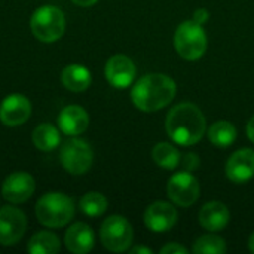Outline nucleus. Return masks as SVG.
Returning a JSON list of instances; mask_svg holds the SVG:
<instances>
[{
	"label": "nucleus",
	"instance_id": "f257e3e1",
	"mask_svg": "<svg viewBox=\"0 0 254 254\" xmlns=\"http://www.w3.org/2000/svg\"><path fill=\"white\" fill-rule=\"evenodd\" d=\"M165 129L176 144L193 146L205 135L207 121L198 106L192 103H180L168 112Z\"/></svg>",
	"mask_w": 254,
	"mask_h": 254
},
{
	"label": "nucleus",
	"instance_id": "f03ea898",
	"mask_svg": "<svg viewBox=\"0 0 254 254\" xmlns=\"http://www.w3.org/2000/svg\"><path fill=\"white\" fill-rule=\"evenodd\" d=\"M176 82L162 73H150L140 77L131 89V98L137 109L152 113L167 107L176 97Z\"/></svg>",
	"mask_w": 254,
	"mask_h": 254
},
{
	"label": "nucleus",
	"instance_id": "7ed1b4c3",
	"mask_svg": "<svg viewBox=\"0 0 254 254\" xmlns=\"http://www.w3.org/2000/svg\"><path fill=\"white\" fill-rule=\"evenodd\" d=\"M74 216V202L70 196L60 192L43 195L36 204V217L46 228H63Z\"/></svg>",
	"mask_w": 254,
	"mask_h": 254
},
{
	"label": "nucleus",
	"instance_id": "20e7f679",
	"mask_svg": "<svg viewBox=\"0 0 254 254\" xmlns=\"http://www.w3.org/2000/svg\"><path fill=\"white\" fill-rule=\"evenodd\" d=\"M208 46L205 30L196 21L182 22L174 33V48L177 54L189 61L201 58Z\"/></svg>",
	"mask_w": 254,
	"mask_h": 254
},
{
	"label": "nucleus",
	"instance_id": "39448f33",
	"mask_svg": "<svg viewBox=\"0 0 254 254\" xmlns=\"http://www.w3.org/2000/svg\"><path fill=\"white\" fill-rule=\"evenodd\" d=\"M30 28L34 37L43 43H52L61 39L65 30V16L57 6H42L33 12Z\"/></svg>",
	"mask_w": 254,
	"mask_h": 254
},
{
	"label": "nucleus",
	"instance_id": "423d86ee",
	"mask_svg": "<svg viewBox=\"0 0 254 254\" xmlns=\"http://www.w3.org/2000/svg\"><path fill=\"white\" fill-rule=\"evenodd\" d=\"M100 238L103 246L113 253H122L128 250L134 240V231L131 223L122 216L107 217L100 229Z\"/></svg>",
	"mask_w": 254,
	"mask_h": 254
},
{
	"label": "nucleus",
	"instance_id": "0eeeda50",
	"mask_svg": "<svg viewBox=\"0 0 254 254\" xmlns=\"http://www.w3.org/2000/svg\"><path fill=\"white\" fill-rule=\"evenodd\" d=\"M60 161L67 173L82 176L91 170L94 162V152L85 140L71 138L61 147Z\"/></svg>",
	"mask_w": 254,
	"mask_h": 254
},
{
	"label": "nucleus",
	"instance_id": "6e6552de",
	"mask_svg": "<svg viewBox=\"0 0 254 254\" xmlns=\"http://www.w3.org/2000/svg\"><path fill=\"white\" fill-rule=\"evenodd\" d=\"M199 193H201L199 182L189 171L176 173L168 180L167 195L179 207L188 208V207L193 205L198 201Z\"/></svg>",
	"mask_w": 254,
	"mask_h": 254
},
{
	"label": "nucleus",
	"instance_id": "1a4fd4ad",
	"mask_svg": "<svg viewBox=\"0 0 254 254\" xmlns=\"http://www.w3.org/2000/svg\"><path fill=\"white\" fill-rule=\"evenodd\" d=\"M27 229V217L16 207L0 208V244L15 246L21 241Z\"/></svg>",
	"mask_w": 254,
	"mask_h": 254
},
{
	"label": "nucleus",
	"instance_id": "9d476101",
	"mask_svg": "<svg viewBox=\"0 0 254 254\" xmlns=\"http://www.w3.org/2000/svg\"><path fill=\"white\" fill-rule=\"evenodd\" d=\"M104 74L107 82L118 89H125L132 85L137 68L134 61L122 54L113 55L107 60L106 67H104Z\"/></svg>",
	"mask_w": 254,
	"mask_h": 254
},
{
	"label": "nucleus",
	"instance_id": "9b49d317",
	"mask_svg": "<svg viewBox=\"0 0 254 254\" xmlns=\"http://www.w3.org/2000/svg\"><path fill=\"white\" fill-rule=\"evenodd\" d=\"M36 189L34 179L24 171L9 174L1 186V195L10 204H22L31 198Z\"/></svg>",
	"mask_w": 254,
	"mask_h": 254
},
{
	"label": "nucleus",
	"instance_id": "f8f14e48",
	"mask_svg": "<svg viewBox=\"0 0 254 254\" xmlns=\"http://www.w3.org/2000/svg\"><path fill=\"white\" fill-rule=\"evenodd\" d=\"M177 222V210L165 201H156L144 211V225L149 231L161 234L170 231Z\"/></svg>",
	"mask_w": 254,
	"mask_h": 254
},
{
	"label": "nucleus",
	"instance_id": "ddd939ff",
	"mask_svg": "<svg viewBox=\"0 0 254 254\" xmlns=\"http://www.w3.org/2000/svg\"><path fill=\"white\" fill-rule=\"evenodd\" d=\"M31 115V104L21 94L7 95L0 104V121L7 127H19Z\"/></svg>",
	"mask_w": 254,
	"mask_h": 254
},
{
	"label": "nucleus",
	"instance_id": "4468645a",
	"mask_svg": "<svg viewBox=\"0 0 254 254\" xmlns=\"http://www.w3.org/2000/svg\"><path fill=\"white\" fill-rule=\"evenodd\" d=\"M226 177L237 183L243 185L254 177V150L253 149H240L231 155L226 162Z\"/></svg>",
	"mask_w": 254,
	"mask_h": 254
},
{
	"label": "nucleus",
	"instance_id": "2eb2a0df",
	"mask_svg": "<svg viewBox=\"0 0 254 254\" xmlns=\"http://www.w3.org/2000/svg\"><path fill=\"white\" fill-rule=\"evenodd\" d=\"M89 116L80 106H67L58 115V128L65 135H80L88 129Z\"/></svg>",
	"mask_w": 254,
	"mask_h": 254
},
{
	"label": "nucleus",
	"instance_id": "dca6fc26",
	"mask_svg": "<svg viewBox=\"0 0 254 254\" xmlns=\"http://www.w3.org/2000/svg\"><path fill=\"white\" fill-rule=\"evenodd\" d=\"M64 243L68 252L74 254H86L94 249L95 235L91 226L86 223H74L71 225L64 237Z\"/></svg>",
	"mask_w": 254,
	"mask_h": 254
},
{
	"label": "nucleus",
	"instance_id": "f3484780",
	"mask_svg": "<svg viewBox=\"0 0 254 254\" xmlns=\"http://www.w3.org/2000/svg\"><path fill=\"white\" fill-rule=\"evenodd\" d=\"M231 214L223 202L211 201L207 202L199 211V223L204 229L210 232H219L228 226Z\"/></svg>",
	"mask_w": 254,
	"mask_h": 254
},
{
	"label": "nucleus",
	"instance_id": "a211bd4d",
	"mask_svg": "<svg viewBox=\"0 0 254 254\" xmlns=\"http://www.w3.org/2000/svg\"><path fill=\"white\" fill-rule=\"evenodd\" d=\"M63 85L71 92H83L89 88L92 77L91 71L80 64H70L61 73Z\"/></svg>",
	"mask_w": 254,
	"mask_h": 254
},
{
	"label": "nucleus",
	"instance_id": "6ab92c4d",
	"mask_svg": "<svg viewBox=\"0 0 254 254\" xmlns=\"http://www.w3.org/2000/svg\"><path fill=\"white\" fill-rule=\"evenodd\" d=\"M33 144L42 152H52L58 147L61 138L60 131L52 124H40L34 128L31 135Z\"/></svg>",
	"mask_w": 254,
	"mask_h": 254
},
{
	"label": "nucleus",
	"instance_id": "aec40b11",
	"mask_svg": "<svg viewBox=\"0 0 254 254\" xmlns=\"http://www.w3.org/2000/svg\"><path fill=\"white\" fill-rule=\"evenodd\" d=\"M27 250L31 254L58 253L60 252V238L49 231H40L30 238Z\"/></svg>",
	"mask_w": 254,
	"mask_h": 254
},
{
	"label": "nucleus",
	"instance_id": "412c9836",
	"mask_svg": "<svg viewBox=\"0 0 254 254\" xmlns=\"http://www.w3.org/2000/svg\"><path fill=\"white\" fill-rule=\"evenodd\" d=\"M208 138L216 147L226 149L237 140V128L228 121H217L208 128Z\"/></svg>",
	"mask_w": 254,
	"mask_h": 254
},
{
	"label": "nucleus",
	"instance_id": "4be33fe9",
	"mask_svg": "<svg viewBox=\"0 0 254 254\" xmlns=\"http://www.w3.org/2000/svg\"><path fill=\"white\" fill-rule=\"evenodd\" d=\"M152 158L156 165L165 168V170H174L180 165V152L177 147H174L171 143H158L152 150Z\"/></svg>",
	"mask_w": 254,
	"mask_h": 254
},
{
	"label": "nucleus",
	"instance_id": "5701e85b",
	"mask_svg": "<svg viewBox=\"0 0 254 254\" xmlns=\"http://www.w3.org/2000/svg\"><path fill=\"white\" fill-rule=\"evenodd\" d=\"M192 252L195 254H225L226 253V243L219 235L207 234V235L199 237L193 243Z\"/></svg>",
	"mask_w": 254,
	"mask_h": 254
},
{
	"label": "nucleus",
	"instance_id": "b1692460",
	"mask_svg": "<svg viewBox=\"0 0 254 254\" xmlns=\"http://www.w3.org/2000/svg\"><path fill=\"white\" fill-rule=\"evenodd\" d=\"M80 211L89 217H98L107 210V199L100 192H88L79 202Z\"/></svg>",
	"mask_w": 254,
	"mask_h": 254
},
{
	"label": "nucleus",
	"instance_id": "393cba45",
	"mask_svg": "<svg viewBox=\"0 0 254 254\" xmlns=\"http://www.w3.org/2000/svg\"><path fill=\"white\" fill-rule=\"evenodd\" d=\"M199 164H201V161H199V156L196 153H185L180 158V165L183 167L185 171H189V173L198 170Z\"/></svg>",
	"mask_w": 254,
	"mask_h": 254
},
{
	"label": "nucleus",
	"instance_id": "a878e982",
	"mask_svg": "<svg viewBox=\"0 0 254 254\" xmlns=\"http://www.w3.org/2000/svg\"><path fill=\"white\" fill-rule=\"evenodd\" d=\"M161 253L162 254H188L189 250L186 247H183L182 244L179 243H170L167 246H164L161 249Z\"/></svg>",
	"mask_w": 254,
	"mask_h": 254
},
{
	"label": "nucleus",
	"instance_id": "bb28decb",
	"mask_svg": "<svg viewBox=\"0 0 254 254\" xmlns=\"http://www.w3.org/2000/svg\"><path fill=\"white\" fill-rule=\"evenodd\" d=\"M208 18H210V13H208V10L207 9H196L195 10V13H193V21H196L198 24H201V25H204L207 21H208Z\"/></svg>",
	"mask_w": 254,
	"mask_h": 254
},
{
	"label": "nucleus",
	"instance_id": "cd10ccee",
	"mask_svg": "<svg viewBox=\"0 0 254 254\" xmlns=\"http://www.w3.org/2000/svg\"><path fill=\"white\" fill-rule=\"evenodd\" d=\"M131 254H153V250L149 247H143V246H137L131 250Z\"/></svg>",
	"mask_w": 254,
	"mask_h": 254
},
{
	"label": "nucleus",
	"instance_id": "c85d7f7f",
	"mask_svg": "<svg viewBox=\"0 0 254 254\" xmlns=\"http://www.w3.org/2000/svg\"><path fill=\"white\" fill-rule=\"evenodd\" d=\"M247 137L252 143H254V116L247 124Z\"/></svg>",
	"mask_w": 254,
	"mask_h": 254
},
{
	"label": "nucleus",
	"instance_id": "c756f323",
	"mask_svg": "<svg viewBox=\"0 0 254 254\" xmlns=\"http://www.w3.org/2000/svg\"><path fill=\"white\" fill-rule=\"evenodd\" d=\"M74 4L77 6H82V7H89V6H94L98 0H71Z\"/></svg>",
	"mask_w": 254,
	"mask_h": 254
},
{
	"label": "nucleus",
	"instance_id": "7c9ffc66",
	"mask_svg": "<svg viewBox=\"0 0 254 254\" xmlns=\"http://www.w3.org/2000/svg\"><path fill=\"white\" fill-rule=\"evenodd\" d=\"M249 249L254 254V232L250 235V238H249Z\"/></svg>",
	"mask_w": 254,
	"mask_h": 254
}]
</instances>
